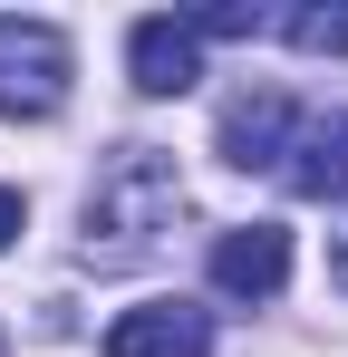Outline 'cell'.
I'll use <instances>...</instances> for the list:
<instances>
[{"label":"cell","instance_id":"6da1fadb","mask_svg":"<svg viewBox=\"0 0 348 357\" xmlns=\"http://www.w3.org/2000/svg\"><path fill=\"white\" fill-rule=\"evenodd\" d=\"M174 203H184V183H174V155L155 145H116L97 183H87V251H145V241L174 222Z\"/></svg>","mask_w":348,"mask_h":357},{"label":"cell","instance_id":"7a4b0ae2","mask_svg":"<svg viewBox=\"0 0 348 357\" xmlns=\"http://www.w3.org/2000/svg\"><path fill=\"white\" fill-rule=\"evenodd\" d=\"M68 77H78V49L49 20H0V116H58L68 107Z\"/></svg>","mask_w":348,"mask_h":357},{"label":"cell","instance_id":"3957f363","mask_svg":"<svg viewBox=\"0 0 348 357\" xmlns=\"http://www.w3.org/2000/svg\"><path fill=\"white\" fill-rule=\"evenodd\" d=\"M290 135H300V107H290V87H242L223 107V126H213V145H223V165H271L281 174V155H290Z\"/></svg>","mask_w":348,"mask_h":357},{"label":"cell","instance_id":"277c9868","mask_svg":"<svg viewBox=\"0 0 348 357\" xmlns=\"http://www.w3.org/2000/svg\"><path fill=\"white\" fill-rule=\"evenodd\" d=\"M126 77H136V97H184V87L203 77L194 20H136V29H126Z\"/></svg>","mask_w":348,"mask_h":357},{"label":"cell","instance_id":"5b68a950","mask_svg":"<svg viewBox=\"0 0 348 357\" xmlns=\"http://www.w3.org/2000/svg\"><path fill=\"white\" fill-rule=\"evenodd\" d=\"M290 280V232L281 222H242V232L213 241V290L223 299H281Z\"/></svg>","mask_w":348,"mask_h":357},{"label":"cell","instance_id":"8992f818","mask_svg":"<svg viewBox=\"0 0 348 357\" xmlns=\"http://www.w3.org/2000/svg\"><path fill=\"white\" fill-rule=\"evenodd\" d=\"M107 357H213V319L184 299H145L107 328Z\"/></svg>","mask_w":348,"mask_h":357},{"label":"cell","instance_id":"52a82bcc","mask_svg":"<svg viewBox=\"0 0 348 357\" xmlns=\"http://www.w3.org/2000/svg\"><path fill=\"white\" fill-rule=\"evenodd\" d=\"M281 183L310 193V203H348V116H300L281 155Z\"/></svg>","mask_w":348,"mask_h":357},{"label":"cell","instance_id":"ba28073f","mask_svg":"<svg viewBox=\"0 0 348 357\" xmlns=\"http://www.w3.org/2000/svg\"><path fill=\"white\" fill-rule=\"evenodd\" d=\"M281 39L310 59H348V10H281Z\"/></svg>","mask_w":348,"mask_h":357},{"label":"cell","instance_id":"9c48e42d","mask_svg":"<svg viewBox=\"0 0 348 357\" xmlns=\"http://www.w3.org/2000/svg\"><path fill=\"white\" fill-rule=\"evenodd\" d=\"M20 222H29V203H20V193L0 183V251H10V232H20Z\"/></svg>","mask_w":348,"mask_h":357},{"label":"cell","instance_id":"30bf717a","mask_svg":"<svg viewBox=\"0 0 348 357\" xmlns=\"http://www.w3.org/2000/svg\"><path fill=\"white\" fill-rule=\"evenodd\" d=\"M329 271H339V290H348V241H339V261H329Z\"/></svg>","mask_w":348,"mask_h":357}]
</instances>
